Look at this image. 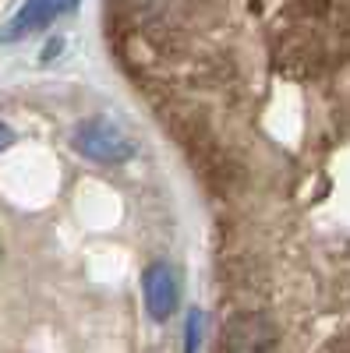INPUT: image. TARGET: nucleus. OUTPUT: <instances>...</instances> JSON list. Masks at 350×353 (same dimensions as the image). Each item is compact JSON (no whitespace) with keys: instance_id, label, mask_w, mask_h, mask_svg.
I'll list each match as a JSON object with an SVG mask.
<instances>
[{"instance_id":"f257e3e1","label":"nucleus","mask_w":350,"mask_h":353,"mask_svg":"<svg viewBox=\"0 0 350 353\" xmlns=\"http://www.w3.org/2000/svg\"><path fill=\"white\" fill-rule=\"evenodd\" d=\"M71 149L85 159H93L99 166H117L128 163L135 156V141L117 128L113 121H103V117H93V121H81L71 134Z\"/></svg>"},{"instance_id":"f03ea898","label":"nucleus","mask_w":350,"mask_h":353,"mask_svg":"<svg viewBox=\"0 0 350 353\" xmlns=\"http://www.w3.org/2000/svg\"><path fill=\"white\" fill-rule=\"evenodd\" d=\"M276 325L258 311H237L226 321L223 353H273L276 350Z\"/></svg>"},{"instance_id":"7ed1b4c3","label":"nucleus","mask_w":350,"mask_h":353,"mask_svg":"<svg viewBox=\"0 0 350 353\" xmlns=\"http://www.w3.org/2000/svg\"><path fill=\"white\" fill-rule=\"evenodd\" d=\"M142 297H145V311H149L153 321H166L173 311H177V279H173V269L163 261L149 265L142 276Z\"/></svg>"},{"instance_id":"20e7f679","label":"nucleus","mask_w":350,"mask_h":353,"mask_svg":"<svg viewBox=\"0 0 350 353\" xmlns=\"http://www.w3.org/2000/svg\"><path fill=\"white\" fill-rule=\"evenodd\" d=\"M75 4H78V0H25L21 11L11 18V25L0 32V39L14 43L21 36H32V32H39V28H46L53 18L75 11Z\"/></svg>"},{"instance_id":"39448f33","label":"nucleus","mask_w":350,"mask_h":353,"mask_svg":"<svg viewBox=\"0 0 350 353\" xmlns=\"http://www.w3.org/2000/svg\"><path fill=\"white\" fill-rule=\"evenodd\" d=\"M198 339H202V314L191 311L188 314V346H184V353H198Z\"/></svg>"},{"instance_id":"423d86ee","label":"nucleus","mask_w":350,"mask_h":353,"mask_svg":"<svg viewBox=\"0 0 350 353\" xmlns=\"http://www.w3.org/2000/svg\"><path fill=\"white\" fill-rule=\"evenodd\" d=\"M11 145H14V131H11V124H4V121H0V152H4V149H11Z\"/></svg>"}]
</instances>
